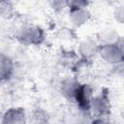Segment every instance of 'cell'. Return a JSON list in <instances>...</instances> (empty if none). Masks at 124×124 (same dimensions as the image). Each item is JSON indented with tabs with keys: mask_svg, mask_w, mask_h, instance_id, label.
<instances>
[{
	"mask_svg": "<svg viewBox=\"0 0 124 124\" xmlns=\"http://www.w3.org/2000/svg\"><path fill=\"white\" fill-rule=\"evenodd\" d=\"M72 20L75 24L79 25L82 24L83 22H85L87 20V18L89 17V14L87 13V11L83 10L82 8H78V9H73L72 11Z\"/></svg>",
	"mask_w": 124,
	"mask_h": 124,
	"instance_id": "4",
	"label": "cell"
},
{
	"mask_svg": "<svg viewBox=\"0 0 124 124\" xmlns=\"http://www.w3.org/2000/svg\"><path fill=\"white\" fill-rule=\"evenodd\" d=\"M92 124H108V123L105 122V121H103V120H96V121L93 122Z\"/></svg>",
	"mask_w": 124,
	"mask_h": 124,
	"instance_id": "10",
	"label": "cell"
},
{
	"mask_svg": "<svg viewBox=\"0 0 124 124\" xmlns=\"http://www.w3.org/2000/svg\"><path fill=\"white\" fill-rule=\"evenodd\" d=\"M92 104L96 110H98L100 113H106L108 112V98L105 95H101L94 99L92 101Z\"/></svg>",
	"mask_w": 124,
	"mask_h": 124,
	"instance_id": "6",
	"label": "cell"
},
{
	"mask_svg": "<svg viewBox=\"0 0 124 124\" xmlns=\"http://www.w3.org/2000/svg\"><path fill=\"white\" fill-rule=\"evenodd\" d=\"M18 40L24 44H39L43 40V32L38 27H26L19 32Z\"/></svg>",
	"mask_w": 124,
	"mask_h": 124,
	"instance_id": "1",
	"label": "cell"
},
{
	"mask_svg": "<svg viewBox=\"0 0 124 124\" xmlns=\"http://www.w3.org/2000/svg\"><path fill=\"white\" fill-rule=\"evenodd\" d=\"M100 52H101V55L103 56V58L110 63H117L120 60H122L121 53L116 45L105 46L101 48Z\"/></svg>",
	"mask_w": 124,
	"mask_h": 124,
	"instance_id": "3",
	"label": "cell"
},
{
	"mask_svg": "<svg viewBox=\"0 0 124 124\" xmlns=\"http://www.w3.org/2000/svg\"><path fill=\"white\" fill-rule=\"evenodd\" d=\"M119 48V51L121 53V57H122V60H124V40L120 41L118 45H116Z\"/></svg>",
	"mask_w": 124,
	"mask_h": 124,
	"instance_id": "9",
	"label": "cell"
},
{
	"mask_svg": "<svg viewBox=\"0 0 124 124\" xmlns=\"http://www.w3.org/2000/svg\"><path fill=\"white\" fill-rule=\"evenodd\" d=\"M25 114L21 108H11L3 116L2 124H24Z\"/></svg>",
	"mask_w": 124,
	"mask_h": 124,
	"instance_id": "2",
	"label": "cell"
},
{
	"mask_svg": "<svg viewBox=\"0 0 124 124\" xmlns=\"http://www.w3.org/2000/svg\"><path fill=\"white\" fill-rule=\"evenodd\" d=\"M13 71V64L12 61L2 54L1 56V78L2 79H8L11 76V73Z\"/></svg>",
	"mask_w": 124,
	"mask_h": 124,
	"instance_id": "5",
	"label": "cell"
},
{
	"mask_svg": "<svg viewBox=\"0 0 124 124\" xmlns=\"http://www.w3.org/2000/svg\"><path fill=\"white\" fill-rule=\"evenodd\" d=\"M33 120L37 123V124H44L47 119H46V113L41 109H38L36 111H34L33 116H32Z\"/></svg>",
	"mask_w": 124,
	"mask_h": 124,
	"instance_id": "7",
	"label": "cell"
},
{
	"mask_svg": "<svg viewBox=\"0 0 124 124\" xmlns=\"http://www.w3.org/2000/svg\"><path fill=\"white\" fill-rule=\"evenodd\" d=\"M114 16L119 22H124V5L116 8L114 12Z\"/></svg>",
	"mask_w": 124,
	"mask_h": 124,
	"instance_id": "8",
	"label": "cell"
}]
</instances>
